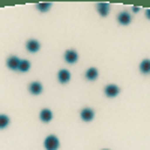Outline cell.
<instances>
[{
	"mask_svg": "<svg viewBox=\"0 0 150 150\" xmlns=\"http://www.w3.org/2000/svg\"><path fill=\"white\" fill-rule=\"evenodd\" d=\"M59 146H60V141H59V138L56 135H48L45 138V141H44V147L47 150H57Z\"/></svg>",
	"mask_w": 150,
	"mask_h": 150,
	"instance_id": "obj_1",
	"label": "cell"
},
{
	"mask_svg": "<svg viewBox=\"0 0 150 150\" xmlns=\"http://www.w3.org/2000/svg\"><path fill=\"white\" fill-rule=\"evenodd\" d=\"M20 63H21V60H20L17 56H11V57H8V60H6L8 68H9V69H12V71H18Z\"/></svg>",
	"mask_w": 150,
	"mask_h": 150,
	"instance_id": "obj_2",
	"label": "cell"
},
{
	"mask_svg": "<svg viewBox=\"0 0 150 150\" xmlns=\"http://www.w3.org/2000/svg\"><path fill=\"white\" fill-rule=\"evenodd\" d=\"M119 93H120V89L116 84H108L105 87V96L107 98H116Z\"/></svg>",
	"mask_w": 150,
	"mask_h": 150,
	"instance_id": "obj_3",
	"label": "cell"
},
{
	"mask_svg": "<svg viewBox=\"0 0 150 150\" xmlns=\"http://www.w3.org/2000/svg\"><path fill=\"white\" fill-rule=\"evenodd\" d=\"M65 60L68 62V63H71V65L77 63V60H78V53L75 51V50H68V51L65 53Z\"/></svg>",
	"mask_w": 150,
	"mask_h": 150,
	"instance_id": "obj_4",
	"label": "cell"
},
{
	"mask_svg": "<svg viewBox=\"0 0 150 150\" xmlns=\"http://www.w3.org/2000/svg\"><path fill=\"white\" fill-rule=\"evenodd\" d=\"M57 78L62 84H66L69 80H71V72L68 69H60L59 74H57Z\"/></svg>",
	"mask_w": 150,
	"mask_h": 150,
	"instance_id": "obj_5",
	"label": "cell"
},
{
	"mask_svg": "<svg viewBox=\"0 0 150 150\" xmlns=\"http://www.w3.org/2000/svg\"><path fill=\"white\" fill-rule=\"evenodd\" d=\"M93 117H95V111L92 110V108H84V110H81V119L84 120V122H92L93 120Z\"/></svg>",
	"mask_w": 150,
	"mask_h": 150,
	"instance_id": "obj_6",
	"label": "cell"
},
{
	"mask_svg": "<svg viewBox=\"0 0 150 150\" xmlns=\"http://www.w3.org/2000/svg\"><path fill=\"white\" fill-rule=\"evenodd\" d=\"M29 92H30L32 95H39V93H42V84H41L39 81H33V83H30V86H29Z\"/></svg>",
	"mask_w": 150,
	"mask_h": 150,
	"instance_id": "obj_7",
	"label": "cell"
},
{
	"mask_svg": "<svg viewBox=\"0 0 150 150\" xmlns=\"http://www.w3.org/2000/svg\"><path fill=\"white\" fill-rule=\"evenodd\" d=\"M26 47H27V51H30V53H36V51H39L41 44L38 42L36 39H30V41H27Z\"/></svg>",
	"mask_w": 150,
	"mask_h": 150,
	"instance_id": "obj_8",
	"label": "cell"
},
{
	"mask_svg": "<svg viewBox=\"0 0 150 150\" xmlns=\"http://www.w3.org/2000/svg\"><path fill=\"white\" fill-rule=\"evenodd\" d=\"M117 21L120 24H123V26H128V24H131V15L128 12H120L117 15Z\"/></svg>",
	"mask_w": 150,
	"mask_h": 150,
	"instance_id": "obj_9",
	"label": "cell"
},
{
	"mask_svg": "<svg viewBox=\"0 0 150 150\" xmlns=\"http://www.w3.org/2000/svg\"><path fill=\"white\" fill-rule=\"evenodd\" d=\"M39 117H41V120H42L44 123H48V122H51V119H53V112L50 111L48 108H44V110L41 111Z\"/></svg>",
	"mask_w": 150,
	"mask_h": 150,
	"instance_id": "obj_10",
	"label": "cell"
},
{
	"mask_svg": "<svg viewBox=\"0 0 150 150\" xmlns=\"http://www.w3.org/2000/svg\"><path fill=\"white\" fill-rule=\"evenodd\" d=\"M140 72L144 74V75H149L150 74V60L149 59H144L141 63H140Z\"/></svg>",
	"mask_w": 150,
	"mask_h": 150,
	"instance_id": "obj_11",
	"label": "cell"
},
{
	"mask_svg": "<svg viewBox=\"0 0 150 150\" xmlns=\"http://www.w3.org/2000/svg\"><path fill=\"white\" fill-rule=\"evenodd\" d=\"M98 11H99V15L101 17H107L108 15V11H110V3H98Z\"/></svg>",
	"mask_w": 150,
	"mask_h": 150,
	"instance_id": "obj_12",
	"label": "cell"
},
{
	"mask_svg": "<svg viewBox=\"0 0 150 150\" xmlns=\"http://www.w3.org/2000/svg\"><path fill=\"white\" fill-rule=\"evenodd\" d=\"M98 75H99V72H98L96 68H90V69H87V71H86V78H87V80H90V81L96 80V78H98Z\"/></svg>",
	"mask_w": 150,
	"mask_h": 150,
	"instance_id": "obj_13",
	"label": "cell"
},
{
	"mask_svg": "<svg viewBox=\"0 0 150 150\" xmlns=\"http://www.w3.org/2000/svg\"><path fill=\"white\" fill-rule=\"evenodd\" d=\"M29 69H30V62H29V60H21L18 71H20V72H27Z\"/></svg>",
	"mask_w": 150,
	"mask_h": 150,
	"instance_id": "obj_14",
	"label": "cell"
},
{
	"mask_svg": "<svg viewBox=\"0 0 150 150\" xmlns=\"http://www.w3.org/2000/svg\"><path fill=\"white\" fill-rule=\"evenodd\" d=\"M8 125H9V117L6 114H0V129L6 128Z\"/></svg>",
	"mask_w": 150,
	"mask_h": 150,
	"instance_id": "obj_15",
	"label": "cell"
},
{
	"mask_svg": "<svg viewBox=\"0 0 150 150\" xmlns=\"http://www.w3.org/2000/svg\"><path fill=\"white\" fill-rule=\"evenodd\" d=\"M50 8H51V3H48V2H45V3H39V5H38V9L42 11V12L48 11Z\"/></svg>",
	"mask_w": 150,
	"mask_h": 150,
	"instance_id": "obj_16",
	"label": "cell"
},
{
	"mask_svg": "<svg viewBox=\"0 0 150 150\" xmlns=\"http://www.w3.org/2000/svg\"><path fill=\"white\" fill-rule=\"evenodd\" d=\"M146 17L150 20V9H147V11H146Z\"/></svg>",
	"mask_w": 150,
	"mask_h": 150,
	"instance_id": "obj_17",
	"label": "cell"
},
{
	"mask_svg": "<svg viewBox=\"0 0 150 150\" xmlns=\"http://www.w3.org/2000/svg\"><path fill=\"white\" fill-rule=\"evenodd\" d=\"M132 11H134V12H138V11H140V8H137V6H134V8H132Z\"/></svg>",
	"mask_w": 150,
	"mask_h": 150,
	"instance_id": "obj_18",
	"label": "cell"
}]
</instances>
